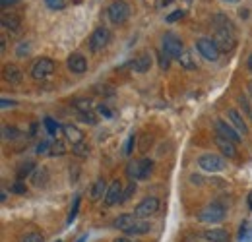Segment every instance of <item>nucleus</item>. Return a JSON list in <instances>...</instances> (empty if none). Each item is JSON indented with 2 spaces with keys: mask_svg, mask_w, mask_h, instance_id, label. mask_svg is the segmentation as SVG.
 Instances as JSON below:
<instances>
[{
  "mask_svg": "<svg viewBox=\"0 0 252 242\" xmlns=\"http://www.w3.org/2000/svg\"><path fill=\"white\" fill-rule=\"evenodd\" d=\"M159 212V200L156 196H148L144 198L136 208H134V215L140 219H150L152 215H156Z\"/></svg>",
  "mask_w": 252,
  "mask_h": 242,
  "instance_id": "9",
  "label": "nucleus"
},
{
  "mask_svg": "<svg viewBox=\"0 0 252 242\" xmlns=\"http://www.w3.org/2000/svg\"><path fill=\"white\" fill-rule=\"evenodd\" d=\"M33 171H35V163H32V161H26V163H22V165L18 167L16 177H18V181H24L28 175H32Z\"/></svg>",
  "mask_w": 252,
  "mask_h": 242,
  "instance_id": "25",
  "label": "nucleus"
},
{
  "mask_svg": "<svg viewBox=\"0 0 252 242\" xmlns=\"http://www.w3.org/2000/svg\"><path fill=\"white\" fill-rule=\"evenodd\" d=\"M111 39H113V33L109 28H97V30L90 35V39H88V47H90V51L92 53H101L109 43H111Z\"/></svg>",
  "mask_w": 252,
  "mask_h": 242,
  "instance_id": "6",
  "label": "nucleus"
},
{
  "mask_svg": "<svg viewBox=\"0 0 252 242\" xmlns=\"http://www.w3.org/2000/svg\"><path fill=\"white\" fill-rule=\"evenodd\" d=\"M150 229H152V225L146 219H138L130 229H126L125 235H128V237H140V235H148Z\"/></svg>",
  "mask_w": 252,
  "mask_h": 242,
  "instance_id": "22",
  "label": "nucleus"
},
{
  "mask_svg": "<svg viewBox=\"0 0 252 242\" xmlns=\"http://www.w3.org/2000/svg\"><path fill=\"white\" fill-rule=\"evenodd\" d=\"M214 41L218 45L221 53H231L235 47H237V39H235V31L229 30H216L214 35Z\"/></svg>",
  "mask_w": 252,
  "mask_h": 242,
  "instance_id": "10",
  "label": "nucleus"
},
{
  "mask_svg": "<svg viewBox=\"0 0 252 242\" xmlns=\"http://www.w3.org/2000/svg\"><path fill=\"white\" fill-rule=\"evenodd\" d=\"M63 130H64L66 140H68V142H72V146H76V144H82V142H84V134H82V130H80L78 126H74V124H66V126H63Z\"/></svg>",
  "mask_w": 252,
  "mask_h": 242,
  "instance_id": "21",
  "label": "nucleus"
},
{
  "mask_svg": "<svg viewBox=\"0 0 252 242\" xmlns=\"http://www.w3.org/2000/svg\"><path fill=\"white\" fill-rule=\"evenodd\" d=\"M198 167L206 173H221L227 167V159L218 153H202L198 157Z\"/></svg>",
  "mask_w": 252,
  "mask_h": 242,
  "instance_id": "5",
  "label": "nucleus"
},
{
  "mask_svg": "<svg viewBox=\"0 0 252 242\" xmlns=\"http://www.w3.org/2000/svg\"><path fill=\"white\" fill-rule=\"evenodd\" d=\"M113 242H136L134 239H130V237H119V239H115Z\"/></svg>",
  "mask_w": 252,
  "mask_h": 242,
  "instance_id": "48",
  "label": "nucleus"
},
{
  "mask_svg": "<svg viewBox=\"0 0 252 242\" xmlns=\"http://www.w3.org/2000/svg\"><path fill=\"white\" fill-rule=\"evenodd\" d=\"M227 119H229V122L235 126V130H237L241 136H247V134H249V126H247V122H245V119L241 117V113H239L237 109H229V111H227Z\"/></svg>",
  "mask_w": 252,
  "mask_h": 242,
  "instance_id": "17",
  "label": "nucleus"
},
{
  "mask_svg": "<svg viewBox=\"0 0 252 242\" xmlns=\"http://www.w3.org/2000/svg\"><path fill=\"white\" fill-rule=\"evenodd\" d=\"M196 51L200 53V57H204L206 60H210V62H218L221 57V51L218 49L216 41L210 39V37H200V39L196 41Z\"/></svg>",
  "mask_w": 252,
  "mask_h": 242,
  "instance_id": "7",
  "label": "nucleus"
},
{
  "mask_svg": "<svg viewBox=\"0 0 252 242\" xmlns=\"http://www.w3.org/2000/svg\"><path fill=\"white\" fill-rule=\"evenodd\" d=\"M123 194H125V190H123V182L113 181L111 184H109V190H107V194H105V198H103L105 206L111 208V206H115V204H121Z\"/></svg>",
  "mask_w": 252,
  "mask_h": 242,
  "instance_id": "11",
  "label": "nucleus"
},
{
  "mask_svg": "<svg viewBox=\"0 0 252 242\" xmlns=\"http://www.w3.org/2000/svg\"><path fill=\"white\" fill-rule=\"evenodd\" d=\"M223 2H227V4H237L239 0H223Z\"/></svg>",
  "mask_w": 252,
  "mask_h": 242,
  "instance_id": "55",
  "label": "nucleus"
},
{
  "mask_svg": "<svg viewBox=\"0 0 252 242\" xmlns=\"http://www.w3.org/2000/svg\"><path fill=\"white\" fill-rule=\"evenodd\" d=\"M57 242H61V241H57Z\"/></svg>",
  "mask_w": 252,
  "mask_h": 242,
  "instance_id": "57",
  "label": "nucleus"
},
{
  "mask_svg": "<svg viewBox=\"0 0 252 242\" xmlns=\"http://www.w3.org/2000/svg\"><path fill=\"white\" fill-rule=\"evenodd\" d=\"M152 171H154V161H152V159H148V157H144V159H136V161H130V163L126 165V177L134 182L150 179Z\"/></svg>",
  "mask_w": 252,
  "mask_h": 242,
  "instance_id": "1",
  "label": "nucleus"
},
{
  "mask_svg": "<svg viewBox=\"0 0 252 242\" xmlns=\"http://www.w3.org/2000/svg\"><path fill=\"white\" fill-rule=\"evenodd\" d=\"M72 153H74L76 157H82V159H84V157L90 155V146L84 144V142H82V144H76V146H72Z\"/></svg>",
  "mask_w": 252,
  "mask_h": 242,
  "instance_id": "29",
  "label": "nucleus"
},
{
  "mask_svg": "<svg viewBox=\"0 0 252 242\" xmlns=\"http://www.w3.org/2000/svg\"><path fill=\"white\" fill-rule=\"evenodd\" d=\"M239 101H241V105H243L245 113H247V115H252V113H251V105L247 103V97H245V95H241V97H239Z\"/></svg>",
  "mask_w": 252,
  "mask_h": 242,
  "instance_id": "45",
  "label": "nucleus"
},
{
  "mask_svg": "<svg viewBox=\"0 0 252 242\" xmlns=\"http://www.w3.org/2000/svg\"><path fill=\"white\" fill-rule=\"evenodd\" d=\"M45 4H47L51 10L59 12V10H64V8L68 6V0H45Z\"/></svg>",
  "mask_w": 252,
  "mask_h": 242,
  "instance_id": "32",
  "label": "nucleus"
},
{
  "mask_svg": "<svg viewBox=\"0 0 252 242\" xmlns=\"http://www.w3.org/2000/svg\"><path fill=\"white\" fill-rule=\"evenodd\" d=\"M20 0H0V4H2V8H8V6H14V4H18Z\"/></svg>",
  "mask_w": 252,
  "mask_h": 242,
  "instance_id": "47",
  "label": "nucleus"
},
{
  "mask_svg": "<svg viewBox=\"0 0 252 242\" xmlns=\"http://www.w3.org/2000/svg\"><path fill=\"white\" fill-rule=\"evenodd\" d=\"M202 237H204L208 242H229L231 241V237H229V233H227L225 229H208V231L202 233Z\"/></svg>",
  "mask_w": 252,
  "mask_h": 242,
  "instance_id": "19",
  "label": "nucleus"
},
{
  "mask_svg": "<svg viewBox=\"0 0 252 242\" xmlns=\"http://www.w3.org/2000/svg\"><path fill=\"white\" fill-rule=\"evenodd\" d=\"M134 146H136V134H130L128 140H126V144H125V155H132Z\"/></svg>",
  "mask_w": 252,
  "mask_h": 242,
  "instance_id": "34",
  "label": "nucleus"
},
{
  "mask_svg": "<svg viewBox=\"0 0 252 242\" xmlns=\"http://www.w3.org/2000/svg\"><path fill=\"white\" fill-rule=\"evenodd\" d=\"M55 70H57V62L53 60V59H39L32 66V78L37 80V82H43L49 76H53Z\"/></svg>",
  "mask_w": 252,
  "mask_h": 242,
  "instance_id": "8",
  "label": "nucleus"
},
{
  "mask_svg": "<svg viewBox=\"0 0 252 242\" xmlns=\"http://www.w3.org/2000/svg\"><path fill=\"white\" fill-rule=\"evenodd\" d=\"M10 190L16 192V194H26V184H24V181H16V184Z\"/></svg>",
  "mask_w": 252,
  "mask_h": 242,
  "instance_id": "43",
  "label": "nucleus"
},
{
  "mask_svg": "<svg viewBox=\"0 0 252 242\" xmlns=\"http://www.w3.org/2000/svg\"><path fill=\"white\" fill-rule=\"evenodd\" d=\"M152 64H154V57L150 53H140L134 60L130 62V68L138 74H146V72H150Z\"/></svg>",
  "mask_w": 252,
  "mask_h": 242,
  "instance_id": "14",
  "label": "nucleus"
},
{
  "mask_svg": "<svg viewBox=\"0 0 252 242\" xmlns=\"http://www.w3.org/2000/svg\"><path fill=\"white\" fill-rule=\"evenodd\" d=\"M107 18L113 26H123L130 18V4L126 0H115L107 8Z\"/></svg>",
  "mask_w": 252,
  "mask_h": 242,
  "instance_id": "4",
  "label": "nucleus"
},
{
  "mask_svg": "<svg viewBox=\"0 0 252 242\" xmlns=\"http://www.w3.org/2000/svg\"><path fill=\"white\" fill-rule=\"evenodd\" d=\"M212 26H214V30L235 31V26H233L231 18H229V16H225V14H214V16H212Z\"/></svg>",
  "mask_w": 252,
  "mask_h": 242,
  "instance_id": "24",
  "label": "nucleus"
},
{
  "mask_svg": "<svg viewBox=\"0 0 252 242\" xmlns=\"http://www.w3.org/2000/svg\"><path fill=\"white\" fill-rule=\"evenodd\" d=\"M0 107H2V109L14 107V101H12V99H6V97H2V103H0Z\"/></svg>",
  "mask_w": 252,
  "mask_h": 242,
  "instance_id": "46",
  "label": "nucleus"
},
{
  "mask_svg": "<svg viewBox=\"0 0 252 242\" xmlns=\"http://www.w3.org/2000/svg\"><path fill=\"white\" fill-rule=\"evenodd\" d=\"M43 124H45V128H47V134H49V136H57V134H59V130H61V124H59V122H55L53 119H45Z\"/></svg>",
  "mask_w": 252,
  "mask_h": 242,
  "instance_id": "30",
  "label": "nucleus"
},
{
  "mask_svg": "<svg viewBox=\"0 0 252 242\" xmlns=\"http://www.w3.org/2000/svg\"><path fill=\"white\" fill-rule=\"evenodd\" d=\"M80 200H82L80 196H76V198H74V204H72L70 213H68V217H66V223H68V225H70V223L76 219V215H78V212H80Z\"/></svg>",
  "mask_w": 252,
  "mask_h": 242,
  "instance_id": "31",
  "label": "nucleus"
},
{
  "mask_svg": "<svg viewBox=\"0 0 252 242\" xmlns=\"http://www.w3.org/2000/svg\"><path fill=\"white\" fill-rule=\"evenodd\" d=\"M161 51L173 60V59H181V55L185 53V45H183V39L177 35V33H165L163 35V41H161Z\"/></svg>",
  "mask_w": 252,
  "mask_h": 242,
  "instance_id": "2",
  "label": "nucleus"
},
{
  "mask_svg": "<svg viewBox=\"0 0 252 242\" xmlns=\"http://www.w3.org/2000/svg\"><path fill=\"white\" fill-rule=\"evenodd\" d=\"M66 66H68V70L72 74H84L88 70V59L84 55H80V53H72L68 57V60H66Z\"/></svg>",
  "mask_w": 252,
  "mask_h": 242,
  "instance_id": "13",
  "label": "nucleus"
},
{
  "mask_svg": "<svg viewBox=\"0 0 252 242\" xmlns=\"http://www.w3.org/2000/svg\"><path fill=\"white\" fill-rule=\"evenodd\" d=\"M179 62H181V66H183L185 70H196V62H194V57H192L190 51H185V53L181 55Z\"/></svg>",
  "mask_w": 252,
  "mask_h": 242,
  "instance_id": "27",
  "label": "nucleus"
},
{
  "mask_svg": "<svg viewBox=\"0 0 252 242\" xmlns=\"http://www.w3.org/2000/svg\"><path fill=\"white\" fill-rule=\"evenodd\" d=\"M138 219H140V217H136L134 213H125V215H119V217L113 221V227L125 233L126 229H130V227H132V225H134Z\"/></svg>",
  "mask_w": 252,
  "mask_h": 242,
  "instance_id": "20",
  "label": "nucleus"
},
{
  "mask_svg": "<svg viewBox=\"0 0 252 242\" xmlns=\"http://www.w3.org/2000/svg\"><path fill=\"white\" fill-rule=\"evenodd\" d=\"M249 206H251V210H252V192H251V196H249Z\"/></svg>",
  "mask_w": 252,
  "mask_h": 242,
  "instance_id": "56",
  "label": "nucleus"
},
{
  "mask_svg": "<svg viewBox=\"0 0 252 242\" xmlns=\"http://www.w3.org/2000/svg\"><path fill=\"white\" fill-rule=\"evenodd\" d=\"M251 117H252V115H251Z\"/></svg>",
  "mask_w": 252,
  "mask_h": 242,
  "instance_id": "58",
  "label": "nucleus"
},
{
  "mask_svg": "<svg viewBox=\"0 0 252 242\" xmlns=\"http://www.w3.org/2000/svg\"><path fill=\"white\" fill-rule=\"evenodd\" d=\"M2 76L8 84H20L24 80V70L16 64H6L4 70H2Z\"/></svg>",
  "mask_w": 252,
  "mask_h": 242,
  "instance_id": "16",
  "label": "nucleus"
},
{
  "mask_svg": "<svg viewBox=\"0 0 252 242\" xmlns=\"http://www.w3.org/2000/svg\"><path fill=\"white\" fill-rule=\"evenodd\" d=\"M136 192V182L130 181V184H128V188L125 190V194H123V200H121V204H125V202H128L130 198H132V194Z\"/></svg>",
  "mask_w": 252,
  "mask_h": 242,
  "instance_id": "36",
  "label": "nucleus"
},
{
  "mask_svg": "<svg viewBox=\"0 0 252 242\" xmlns=\"http://www.w3.org/2000/svg\"><path fill=\"white\" fill-rule=\"evenodd\" d=\"M30 51H32V47H30V45L24 41V43H20V45H18V49H16V55L24 59L26 55H30Z\"/></svg>",
  "mask_w": 252,
  "mask_h": 242,
  "instance_id": "38",
  "label": "nucleus"
},
{
  "mask_svg": "<svg viewBox=\"0 0 252 242\" xmlns=\"http://www.w3.org/2000/svg\"><path fill=\"white\" fill-rule=\"evenodd\" d=\"M0 22H2V28H4V30L20 31V28H22V18L16 16V14H12V12H2Z\"/></svg>",
  "mask_w": 252,
  "mask_h": 242,
  "instance_id": "18",
  "label": "nucleus"
},
{
  "mask_svg": "<svg viewBox=\"0 0 252 242\" xmlns=\"http://www.w3.org/2000/svg\"><path fill=\"white\" fill-rule=\"evenodd\" d=\"M107 190H109V186H107L105 179H97V181L94 182V186H92V190H90V198H92V202H99L101 198H105Z\"/></svg>",
  "mask_w": 252,
  "mask_h": 242,
  "instance_id": "23",
  "label": "nucleus"
},
{
  "mask_svg": "<svg viewBox=\"0 0 252 242\" xmlns=\"http://www.w3.org/2000/svg\"><path fill=\"white\" fill-rule=\"evenodd\" d=\"M86 239H88V237H86V235H82V237H80V239H78L76 242H86Z\"/></svg>",
  "mask_w": 252,
  "mask_h": 242,
  "instance_id": "53",
  "label": "nucleus"
},
{
  "mask_svg": "<svg viewBox=\"0 0 252 242\" xmlns=\"http://www.w3.org/2000/svg\"><path fill=\"white\" fill-rule=\"evenodd\" d=\"M249 70H251V72H252V55H251V57H249Z\"/></svg>",
  "mask_w": 252,
  "mask_h": 242,
  "instance_id": "54",
  "label": "nucleus"
},
{
  "mask_svg": "<svg viewBox=\"0 0 252 242\" xmlns=\"http://www.w3.org/2000/svg\"><path fill=\"white\" fill-rule=\"evenodd\" d=\"M216 146L220 148V151L223 153L225 159H235V157L239 155L237 144L231 142V140H227V138H223V136H218V134H216Z\"/></svg>",
  "mask_w": 252,
  "mask_h": 242,
  "instance_id": "15",
  "label": "nucleus"
},
{
  "mask_svg": "<svg viewBox=\"0 0 252 242\" xmlns=\"http://www.w3.org/2000/svg\"><path fill=\"white\" fill-rule=\"evenodd\" d=\"M45 179H47V171L41 169V171H37V173L33 175V184H35V186H43V184H45Z\"/></svg>",
  "mask_w": 252,
  "mask_h": 242,
  "instance_id": "35",
  "label": "nucleus"
},
{
  "mask_svg": "<svg viewBox=\"0 0 252 242\" xmlns=\"http://www.w3.org/2000/svg\"><path fill=\"white\" fill-rule=\"evenodd\" d=\"M158 57H159V68H161L163 72H165V70H169V66H171V59H169V57H167L163 51L159 53Z\"/></svg>",
  "mask_w": 252,
  "mask_h": 242,
  "instance_id": "37",
  "label": "nucleus"
},
{
  "mask_svg": "<svg viewBox=\"0 0 252 242\" xmlns=\"http://www.w3.org/2000/svg\"><path fill=\"white\" fill-rule=\"evenodd\" d=\"M0 49H2V55L6 53V37L2 35V39H0Z\"/></svg>",
  "mask_w": 252,
  "mask_h": 242,
  "instance_id": "50",
  "label": "nucleus"
},
{
  "mask_svg": "<svg viewBox=\"0 0 252 242\" xmlns=\"http://www.w3.org/2000/svg\"><path fill=\"white\" fill-rule=\"evenodd\" d=\"M214 126H216V134H218V136H223V138H227V140H231V142H235V144H239V142L243 140V136L235 130V126L227 124V122L221 121V119H218Z\"/></svg>",
  "mask_w": 252,
  "mask_h": 242,
  "instance_id": "12",
  "label": "nucleus"
},
{
  "mask_svg": "<svg viewBox=\"0 0 252 242\" xmlns=\"http://www.w3.org/2000/svg\"><path fill=\"white\" fill-rule=\"evenodd\" d=\"M249 95H251V99H252V80L249 82Z\"/></svg>",
  "mask_w": 252,
  "mask_h": 242,
  "instance_id": "51",
  "label": "nucleus"
},
{
  "mask_svg": "<svg viewBox=\"0 0 252 242\" xmlns=\"http://www.w3.org/2000/svg\"><path fill=\"white\" fill-rule=\"evenodd\" d=\"M22 242H45V239H43V235H39V233H28V235L22 239Z\"/></svg>",
  "mask_w": 252,
  "mask_h": 242,
  "instance_id": "39",
  "label": "nucleus"
},
{
  "mask_svg": "<svg viewBox=\"0 0 252 242\" xmlns=\"http://www.w3.org/2000/svg\"><path fill=\"white\" fill-rule=\"evenodd\" d=\"M190 181H192V184H202V177H198V175H192V177H190Z\"/></svg>",
  "mask_w": 252,
  "mask_h": 242,
  "instance_id": "49",
  "label": "nucleus"
},
{
  "mask_svg": "<svg viewBox=\"0 0 252 242\" xmlns=\"http://www.w3.org/2000/svg\"><path fill=\"white\" fill-rule=\"evenodd\" d=\"M72 105H74V109H76L80 115H84V113H92V109H94V105H92L90 99H76Z\"/></svg>",
  "mask_w": 252,
  "mask_h": 242,
  "instance_id": "26",
  "label": "nucleus"
},
{
  "mask_svg": "<svg viewBox=\"0 0 252 242\" xmlns=\"http://www.w3.org/2000/svg\"><path fill=\"white\" fill-rule=\"evenodd\" d=\"M66 151H68V150H66V144H64L63 140H57V142L51 146V153H49V155H53V157H61V155H64Z\"/></svg>",
  "mask_w": 252,
  "mask_h": 242,
  "instance_id": "28",
  "label": "nucleus"
},
{
  "mask_svg": "<svg viewBox=\"0 0 252 242\" xmlns=\"http://www.w3.org/2000/svg\"><path fill=\"white\" fill-rule=\"evenodd\" d=\"M2 132H4V136H2L4 140H14V138L18 136V130H16V128H10V126H4Z\"/></svg>",
  "mask_w": 252,
  "mask_h": 242,
  "instance_id": "41",
  "label": "nucleus"
},
{
  "mask_svg": "<svg viewBox=\"0 0 252 242\" xmlns=\"http://www.w3.org/2000/svg\"><path fill=\"white\" fill-rule=\"evenodd\" d=\"M171 2H173V0H161V4H163V6H169Z\"/></svg>",
  "mask_w": 252,
  "mask_h": 242,
  "instance_id": "52",
  "label": "nucleus"
},
{
  "mask_svg": "<svg viewBox=\"0 0 252 242\" xmlns=\"http://www.w3.org/2000/svg\"><path fill=\"white\" fill-rule=\"evenodd\" d=\"M183 16H185V10H175V12H171L165 20H167L169 24H173V22H177V20H183Z\"/></svg>",
  "mask_w": 252,
  "mask_h": 242,
  "instance_id": "40",
  "label": "nucleus"
},
{
  "mask_svg": "<svg viewBox=\"0 0 252 242\" xmlns=\"http://www.w3.org/2000/svg\"><path fill=\"white\" fill-rule=\"evenodd\" d=\"M51 146H53V144H49L47 140H43V142H39V144H37L35 153H37V155H47V153H51Z\"/></svg>",
  "mask_w": 252,
  "mask_h": 242,
  "instance_id": "33",
  "label": "nucleus"
},
{
  "mask_svg": "<svg viewBox=\"0 0 252 242\" xmlns=\"http://www.w3.org/2000/svg\"><path fill=\"white\" fill-rule=\"evenodd\" d=\"M80 121L82 122H86V124H97V119H95V115L94 113H84V115H80Z\"/></svg>",
  "mask_w": 252,
  "mask_h": 242,
  "instance_id": "42",
  "label": "nucleus"
},
{
  "mask_svg": "<svg viewBox=\"0 0 252 242\" xmlns=\"http://www.w3.org/2000/svg\"><path fill=\"white\" fill-rule=\"evenodd\" d=\"M97 111H99V115H103L105 119H111V117H113V113H111V109H109L107 105H99Z\"/></svg>",
  "mask_w": 252,
  "mask_h": 242,
  "instance_id": "44",
  "label": "nucleus"
},
{
  "mask_svg": "<svg viewBox=\"0 0 252 242\" xmlns=\"http://www.w3.org/2000/svg\"><path fill=\"white\" fill-rule=\"evenodd\" d=\"M225 215H227L225 206L216 200V202L204 206V208L198 212V221H202V223H210V225H212V223H221V221L225 219Z\"/></svg>",
  "mask_w": 252,
  "mask_h": 242,
  "instance_id": "3",
  "label": "nucleus"
}]
</instances>
